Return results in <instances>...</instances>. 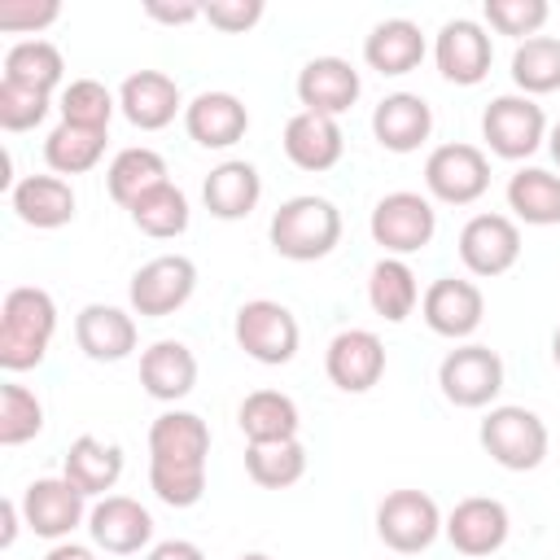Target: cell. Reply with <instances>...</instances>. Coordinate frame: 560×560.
<instances>
[{
    "label": "cell",
    "instance_id": "1",
    "mask_svg": "<svg viewBox=\"0 0 560 560\" xmlns=\"http://www.w3.org/2000/svg\"><path fill=\"white\" fill-rule=\"evenodd\" d=\"M57 337V302L48 289L18 284L4 293L0 306V368L4 372H26L39 368L48 346Z\"/></svg>",
    "mask_w": 560,
    "mask_h": 560
},
{
    "label": "cell",
    "instance_id": "2",
    "mask_svg": "<svg viewBox=\"0 0 560 560\" xmlns=\"http://www.w3.org/2000/svg\"><path fill=\"white\" fill-rule=\"evenodd\" d=\"M271 249L289 262H319L337 249L341 241V210L328 197L315 192H298L289 201H280V210L271 214Z\"/></svg>",
    "mask_w": 560,
    "mask_h": 560
},
{
    "label": "cell",
    "instance_id": "3",
    "mask_svg": "<svg viewBox=\"0 0 560 560\" xmlns=\"http://www.w3.org/2000/svg\"><path fill=\"white\" fill-rule=\"evenodd\" d=\"M477 438H481V451L508 472H534L547 459V446H551V433H547L542 416L521 407V402L490 407Z\"/></svg>",
    "mask_w": 560,
    "mask_h": 560
},
{
    "label": "cell",
    "instance_id": "4",
    "mask_svg": "<svg viewBox=\"0 0 560 560\" xmlns=\"http://www.w3.org/2000/svg\"><path fill=\"white\" fill-rule=\"evenodd\" d=\"M232 332H236V346L262 368H284L302 346L298 315L284 302H271V298L241 302L236 319H232Z\"/></svg>",
    "mask_w": 560,
    "mask_h": 560
},
{
    "label": "cell",
    "instance_id": "5",
    "mask_svg": "<svg viewBox=\"0 0 560 560\" xmlns=\"http://www.w3.org/2000/svg\"><path fill=\"white\" fill-rule=\"evenodd\" d=\"M368 232L372 241L385 249V258H407V254H420L433 232H438V210L424 192H411V188H398V192H385L376 206H372V219H368Z\"/></svg>",
    "mask_w": 560,
    "mask_h": 560
},
{
    "label": "cell",
    "instance_id": "6",
    "mask_svg": "<svg viewBox=\"0 0 560 560\" xmlns=\"http://www.w3.org/2000/svg\"><path fill=\"white\" fill-rule=\"evenodd\" d=\"M442 508L424 490H389L376 503V538L398 556H420L442 534Z\"/></svg>",
    "mask_w": 560,
    "mask_h": 560
},
{
    "label": "cell",
    "instance_id": "7",
    "mask_svg": "<svg viewBox=\"0 0 560 560\" xmlns=\"http://www.w3.org/2000/svg\"><path fill=\"white\" fill-rule=\"evenodd\" d=\"M547 114L534 96H521V92H503L486 105L481 114V136L490 144L494 158H508V162H525L529 153H538V144L547 140Z\"/></svg>",
    "mask_w": 560,
    "mask_h": 560
},
{
    "label": "cell",
    "instance_id": "8",
    "mask_svg": "<svg viewBox=\"0 0 560 560\" xmlns=\"http://www.w3.org/2000/svg\"><path fill=\"white\" fill-rule=\"evenodd\" d=\"M424 188L442 206H472L490 188V158L477 144L451 140L424 158Z\"/></svg>",
    "mask_w": 560,
    "mask_h": 560
},
{
    "label": "cell",
    "instance_id": "9",
    "mask_svg": "<svg viewBox=\"0 0 560 560\" xmlns=\"http://www.w3.org/2000/svg\"><path fill=\"white\" fill-rule=\"evenodd\" d=\"M197 293V262L188 254H158L136 267L127 284V302L140 319H166Z\"/></svg>",
    "mask_w": 560,
    "mask_h": 560
},
{
    "label": "cell",
    "instance_id": "10",
    "mask_svg": "<svg viewBox=\"0 0 560 560\" xmlns=\"http://www.w3.org/2000/svg\"><path fill=\"white\" fill-rule=\"evenodd\" d=\"M438 389L455 407H490L503 389V359L481 341H464L446 350V359L438 363Z\"/></svg>",
    "mask_w": 560,
    "mask_h": 560
},
{
    "label": "cell",
    "instance_id": "11",
    "mask_svg": "<svg viewBox=\"0 0 560 560\" xmlns=\"http://www.w3.org/2000/svg\"><path fill=\"white\" fill-rule=\"evenodd\" d=\"M22 521L31 534L48 538V542H66L79 525H88V494L66 481V477H35L26 490H22Z\"/></svg>",
    "mask_w": 560,
    "mask_h": 560
},
{
    "label": "cell",
    "instance_id": "12",
    "mask_svg": "<svg viewBox=\"0 0 560 560\" xmlns=\"http://www.w3.org/2000/svg\"><path fill=\"white\" fill-rule=\"evenodd\" d=\"M521 258V223L512 214H472L459 228V262L477 280H494L512 271Z\"/></svg>",
    "mask_w": 560,
    "mask_h": 560
},
{
    "label": "cell",
    "instance_id": "13",
    "mask_svg": "<svg viewBox=\"0 0 560 560\" xmlns=\"http://www.w3.org/2000/svg\"><path fill=\"white\" fill-rule=\"evenodd\" d=\"M420 315H424L429 332H438L446 341H468L486 319V293L477 280L442 276L420 293Z\"/></svg>",
    "mask_w": 560,
    "mask_h": 560
},
{
    "label": "cell",
    "instance_id": "14",
    "mask_svg": "<svg viewBox=\"0 0 560 560\" xmlns=\"http://www.w3.org/2000/svg\"><path fill=\"white\" fill-rule=\"evenodd\" d=\"M433 61H438V74L446 83L477 88L490 74V61H494L490 31L477 18H451V22H442V31L433 39Z\"/></svg>",
    "mask_w": 560,
    "mask_h": 560
},
{
    "label": "cell",
    "instance_id": "15",
    "mask_svg": "<svg viewBox=\"0 0 560 560\" xmlns=\"http://www.w3.org/2000/svg\"><path fill=\"white\" fill-rule=\"evenodd\" d=\"M442 534H446V542H451L459 556L481 560V556H494V551L508 542L512 516H508V508H503L499 499H490V494H468V499H459V503L446 512Z\"/></svg>",
    "mask_w": 560,
    "mask_h": 560
},
{
    "label": "cell",
    "instance_id": "16",
    "mask_svg": "<svg viewBox=\"0 0 560 560\" xmlns=\"http://www.w3.org/2000/svg\"><path fill=\"white\" fill-rule=\"evenodd\" d=\"M324 372L341 394H368L385 376V341L372 328H341L324 350Z\"/></svg>",
    "mask_w": 560,
    "mask_h": 560
},
{
    "label": "cell",
    "instance_id": "17",
    "mask_svg": "<svg viewBox=\"0 0 560 560\" xmlns=\"http://www.w3.org/2000/svg\"><path fill=\"white\" fill-rule=\"evenodd\" d=\"M88 534H92V547L109 556H136L153 542V516L131 494H105L88 512Z\"/></svg>",
    "mask_w": 560,
    "mask_h": 560
},
{
    "label": "cell",
    "instance_id": "18",
    "mask_svg": "<svg viewBox=\"0 0 560 560\" xmlns=\"http://www.w3.org/2000/svg\"><path fill=\"white\" fill-rule=\"evenodd\" d=\"M298 101L302 109L311 114H328V118H341L359 92H363V79L359 70L346 61V57H311L302 70H298Z\"/></svg>",
    "mask_w": 560,
    "mask_h": 560
},
{
    "label": "cell",
    "instance_id": "19",
    "mask_svg": "<svg viewBox=\"0 0 560 560\" xmlns=\"http://www.w3.org/2000/svg\"><path fill=\"white\" fill-rule=\"evenodd\" d=\"M118 114L140 131H162L175 122V114H184L179 83L162 70H136L118 88Z\"/></svg>",
    "mask_w": 560,
    "mask_h": 560
},
{
    "label": "cell",
    "instance_id": "20",
    "mask_svg": "<svg viewBox=\"0 0 560 560\" xmlns=\"http://www.w3.org/2000/svg\"><path fill=\"white\" fill-rule=\"evenodd\" d=\"M184 131L201 149H232L249 131V109L236 92H197L184 105Z\"/></svg>",
    "mask_w": 560,
    "mask_h": 560
},
{
    "label": "cell",
    "instance_id": "21",
    "mask_svg": "<svg viewBox=\"0 0 560 560\" xmlns=\"http://www.w3.org/2000/svg\"><path fill=\"white\" fill-rule=\"evenodd\" d=\"M284 158L298 166V171H332L346 153V136H341V122L328 118V114H311V109H298L289 122H284Z\"/></svg>",
    "mask_w": 560,
    "mask_h": 560
},
{
    "label": "cell",
    "instance_id": "22",
    "mask_svg": "<svg viewBox=\"0 0 560 560\" xmlns=\"http://www.w3.org/2000/svg\"><path fill=\"white\" fill-rule=\"evenodd\" d=\"M136 315L109 302H88L74 315V341L92 363H118L136 350Z\"/></svg>",
    "mask_w": 560,
    "mask_h": 560
},
{
    "label": "cell",
    "instance_id": "23",
    "mask_svg": "<svg viewBox=\"0 0 560 560\" xmlns=\"http://www.w3.org/2000/svg\"><path fill=\"white\" fill-rule=\"evenodd\" d=\"M372 136L389 153H416L433 136V109L416 92H389L372 109Z\"/></svg>",
    "mask_w": 560,
    "mask_h": 560
},
{
    "label": "cell",
    "instance_id": "24",
    "mask_svg": "<svg viewBox=\"0 0 560 560\" xmlns=\"http://www.w3.org/2000/svg\"><path fill=\"white\" fill-rule=\"evenodd\" d=\"M9 206L26 228L52 232V228H66L74 219L79 197H74L70 179H61V175H26L9 188Z\"/></svg>",
    "mask_w": 560,
    "mask_h": 560
},
{
    "label": "cell",
    "instance_id": "25",
    "mask_svg": "<svg viewBox=\"0 0 560 560\" xmlns=\"http://www.w3.org/2000/svg\"><path fill=\"white\" fill-rule=\"evenodd\" d=\"M258 197H262V175H258V166L245 162V158L219 162V166L206 175V184H201L206 210H210L214 219H223V223L249 219L254 206H258Z\"/></svg>",
    "mask_w": 560,
    "mask_h": 560
},
{
    "label": "cell",
    "instance_id": "26",
    "mask_svg": "<svg viewBox=\"0 0 560 560\" xmlns=\"http://www.w3.org/2000/svg\"><path fill=\"white\" fill-rule=\"evenodd\" d=\"M140 385L149 398L158 402H179L192 394L197 385V354L184 346V341H153L144 354H140Z\"/></svg>",
    "mask_w": 560,
    "mask_h": 560
},
{
    "label": "cell",
    "instance_id": "27",
    "mask_svg": "<svg viewBox=\"0 0 560 560\" xmlns=\"http://www.w3.org/2000/svg\"><path fill=\"white\" fill-rule=\"evenodd\" d=\"M363 61L376 70V74H411L420 61H424V31L411 22V18H385L368 31L363 39Z\"/></svg>",
    "mask_w": 560,
    "mask_h": 560
},
{
    "label": "cell",
    "instance_id": "28",
    "mask_svg": "<svg viewBox=\"0 0 560 560\" xmlns=\"http://www.w3.org/2000/svg\"><path fill=\"white\" fill-rule=\"evenodd\" d=\"M61 477L74 481L88 499L92 494H109L122 477V446L118 442H101L96 433H79L66 451V464H61Z\"/></svg>",
    "mask_w": 560,
    "mask_h": 560
},
{
    "label": "cell",
    "instance_id": "29",
    "mask_svg": "<svg viewBox=\"0 0 560 560\" xmlns=\"http://www.w3.org/2000/svg\"><path fill=\"white\" fill-rule=\"evenodd\" d=\"M210 455V424L197 411H162L149 424V459L171 464H206Z\"/></svg>",
    "mask_w": 560,
    "mask_h": 560
},
{
    "label": "cell",
    "instance_id": "30",
    "mask_svg": "<svg viewBox=\"0 0 560 560\" xmlns=\"http://www.w3.org/2000/svg\"><path fill=\"white\" fill-rule=\"evenodd\" d=\"M236 424H241L249 446H258V442H289L302 429V411L280 389H254V394H245V402L236 411Z\"/></svg>",
    "mask_w": 560,
    "mask_h": 560
},
{
    "label": "cell",
    "instance_id": "31",
    "mask_svg": "<svg viewBox=\"0 0 560 560\" xmlns=\"http://www.w3.org/2000/svg\"><path fill=\"white\" fill-rule=\"evenodd\" d=\"M508 210L512 219L529 228H556L560 223V175L547 166H521L508 179Z\"/></svg>",
    "mask_w": 560,
    "mask_h": 560
},
{
    "label": "cell",
    "instance_id": "32",
    "mask_svg": "<svg viewBox=\"0 0 560 560\" xmlns=\"http://www.w3.org/2000/svg\"><path fill=\"white\" fill-rule=\"evenodd\" d=\"M158 184H166V158H162L158 149H149V144L118 149L114 162H109V171H105V188H109V197H114L122 210H131V206H136L144 192H153Z\"/></svg>",
    "mask_w": 560,
    "mask_h": 560
},
{
    "label": "cell",
    "instance_id": "33",
    "mask_svg": "<svg viewBox=\"0 0 560 560\" xmlns=\"http://www.w3.org/2000/svg\"><path fill=\"white\" fill-rule=\"evenodd\" d=\"M368 302L389 324H402L420 306V284H416V271L407 267V258H381L368 271Z\"/></svg>",
    "mask_w": 560,
    "mask_h": 560
},
{
    "label": "cell",
    "instance_id": "34",
    "mask_svg": "<svg viewBox=\"0 0 560 560\" xmlns=\"http://www.w3.org/2000/svg\"><path fill=\"white\" fill-rule=\"evenodd\" d=\"M105 140L109 131H92V127H74V122H57L44 140V162L52 175H88L101 158H105Z\"/></svg>",
    "mask_w": 560,
    "mask_h": 560
},
{
    "label": "cell",
    "instance_id": "35",
    "mask_svg": "<svg viewBox=\"0 0 560 560\" xmlns=\"http://www.w3.org/2000/svg\"><path fill=\"white\" fill-rule=\"evenodd\" d=\"M4 79L39 88V92H57V88H66L61 83L66 79V57L52 39H18L4 52Z\"/></svg>",
    "mask_w": 560,
    "mask_h": 560
},
{
    "label": "cell",
    "instance_id": "36",
    "mask_svg": "<svg viewBox=\"0 0 560 560\" xmlns=\"http://www.w3.org/2000/svg\"><path fill=\"white\" fill-rule=\"evenodd\" d=\"M131 223L144 232V236H153V241H175V236H184L188 232V219H192V210H188V192L179 188V184H158L153 192H144L131 210Z\"/></svg>",
    "mask_w": 560,
    "mask_h": 560
},
{
    "label": "cell",
    "instance_id": "37",
    "mask_svg": "<svg viewBox=\"0 0 560 560\" xmlns=\"http://www.w3.org/2000/svg\"><path fill=\"white\" fill-rule=\"evenodd\" d=\"M245 472L262 490H289V486H298L306 477V446L298 438L245 446Z\"/></svg>",
    "mask_w": 560,
    "mask_h": 560
},
{
    "label": "cell",
    "instance_id": "38",
    "mask_svg": "<svg viewBox=\"0 0 560 560\" xmlns=\"http://www.w3.org/2000/svg\"><path fill=\"white\" fill-rule=\"evenodd\" d=\"M512 83H516L521 96L560 92V39L556 35L521 39L516 52H512Z\"/></svg>",
    "mask_w": 560,
    "mask_h": 560
},
{
    "label": "cell",
    "instance_id": "39",
    "mask_svg": "<svg viewBox=\"0 0 560 560\" xmlns=\"http://www.w3.org/2000/svg\"><path fill=\"white\" fill-rule=\"evenodd\" d=\"M57 109H61V122H74V127H92V131H109V118L118 109V96L101 83V79H70L57 96Z\"/></svg>",
    "mask_w": 560,
    "mask_h": 560
},
{
    "label": "cell",
    "instance_id": "40",
    "mask_svg": "<svg viewBox=\"0 0 560 560\" xmlns=\"http://www.w3.org/2000/svg\"><path fill=\"white\" fill-rule=\"evenodd\" d=\"M44 429V402L35 389L4 381L0 385V446H22Z\"/></svg>",
    "mask_w": 560,
    "mask_h": 560
},
{
    "label": "cell",
    "instance_id": "41",
    "mask_svg": "<svg viewBox=\"0 0 560 560\" xmlns=\"http://www.w3.org/2000/svg\"><path fill=\"white\" fill-rule=\"evenodd\" d=\"M149 490L166 508H192L206 494V464H171V459H149Z\"/></svg>",
    "mask_w": 560,
    "mask_h": 560
},
{
    "label": "cell",
    "instance_id": "42",
    "mask_svg": "<svg viewBox=\"0 0 560 560\" xmlns=\"http://www.w3.org/2000/svg\"><path fill=\"white\" fill-rule=\"evenodd\" d=\"M481 13L490 22V31L512 35V39H534L547 26L551 4L547 0H486Z\"/></svg>",
    "mask_w": 560,
    "mask_h": 560
},
{
    "label": "cell",
    "instance_id": "43",
    "mask_svg": "<svg viewBox=\"0 0 560 560\" xmlns=\"http://www.w3.org/2000/svg\"><path fill=\"white\" fill-rule=\"evenodd\" d=\"M48 109H52V92L0 79V127L4 131H31L48 118Z\"/></svg>",
    "mask_w": 560,
    "mask_h": 560
},
{
    "label": "cell",
    "instance_id": "44",
    "mask_svg": "<svg viewBox=\"0 0 560 560\" xmlns=\"http://www.w3.org/2000/svg\"><path fill=\"white\" fill-rule=\"evenodd\" d=\"M61 18L57 0H4L0 4V31H26L39 35L44 26H52Z\"/></svg>",
    "mask_w": 560,
    "mask_h": 560
},
{
    "label": "cell",
    "instance_id": "45",
    "mask_svg": "<svg viewBox=\"0 0 560 560\" xmlns=\"http://www.w3.org/2000/svg\"><path fill=\"white\" fill-rule=\"evenodd\" d=\"M262 13H267L262 0H210V4H201V18L214 31H228V35H241V31L258 26Z\"/></svg>",
    "mask_w": 560,
    "mask_h": 560
},
{
    "label": "cell",
    "instance_id": "46",
    "mask_svg": "<svg viewBox=\"0 0 560 560\" xmlns=\"http://www.w3.org/2000/svg\"><path fill=\"white\" fill-rule=\"evenodd\" d=\"M144 13H149L153 22L184 26V22H197V18H201V4H192V0H184V4H162V0H149V4H144Z\"/></svg>",
    "mask_w": 560,
    "mask_h": 560
},
{
    "label": "cell",
    "instance_id": "47",
    "mask_svg": "<svg viewBox=\"0 0 560 560\" xmlns=\"http://www.w3.org/2000/svg\"><path fill=\"white\" fill-rule=\"evenodd\" d=\"M144 560H206V551L188 538H166V542H153L144 551Z\"/></svg>",
    "mask_w": 560,
    "mask_h": 560
},
{
    "label": "cell",
    "instance_id": "48",
    "mask_svg": "<svg viewBox=\"0 0 560 560\" xmlns=\"http://www.w3.org/2000/svg\"><path fill=\"white\" fill-rule=\"evenodd\" d=\"M44 560H96V551L83 547V542H70V538H66V542H52Z\"/></svg>",
    "mask_w": 560,
    "mask_h": 560
},
{
    "label": "cell",
    "instance_id": "49",
    "mask_svg": "<svg viewBox=\"0 0 560 560\" xmlns=\"http://www.w3.org/2000/svg\"><path fill=\"white\" fill-rule=\"evenodd\" d=\"M0 516H4V534H0V542L13 547V538H18V521H22V503L4 499V503H0Z\"/></svg>",
    "mask_w": 560,
    "mask_h": 560
},
{
    "label": "cell",
    "instance_id": "50",
    "mask_svg": "<svg viewBox=\"0 0 560 560\" xmlns=\"http://www.w3.org/2000/svg\"><path fill=\"white\" fill-rule=\"evenodd\" d=\"M547 149H551V158H556V166H560V122L547 131Z\"/></svg>",
    "mask_w": 560,
    "mask_h": 560
},
{
    "label": "cell",
    "instance_id": "51",
    "mask_svg": "<svg viewBox=\"0 0 560 560\" xmlns=\"http://www.w3.org/2000/svg\"><path fill=\"white\" fill-rule=\"evenodd\" d=\"M551 363L560 368V324H556V332H551Z\"/></svg>",
    "mask_w": 560,
    "mask_h": 560
},
{
    "label": "cell",
    "instance_id": "52",
    "mask_svg": "<svg viewBox=\"0 0 560 560\" xmlns=\"http://www.w3.org/2000/svg\"><path fill=\"white\" fill-rule=\"evenodd\" d=\"M236 560H271V556H267V551H241Z\"/></svg>",
    "mask_w": 560,
    "mask_h": 560
}]
</instances>
